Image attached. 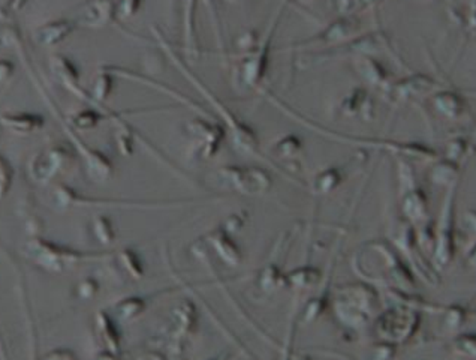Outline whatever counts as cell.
Instances as JSON below:
<instances>
[{
  "instance_id": "obj_1",
  "label": "cell",
  "mask_w": 476,
  "mask_h": 360,
  "mask_svg": "<svg viewBox=\"0 0 476 360\" xmlns=\"http://www.w3.org/2000/svg\"><path fill=\"white\" fill-rule=\"evenodd\" d=\"M0 48L13 50L19 56L20 62H21V65H23L24 71H26V74H28L29 79L32 81L33 88L37 89L38 95L41 96L42 101H44L46 108H48V112L53 114L57 123L61 125L62 131L65 132V136L68 137L71 146L74 147L75 152L79 155V159L81 161L84 170H86L88 178L92 182L99 183V185L110 182L114 178V163L102 150L90 147L79 136V132L71 127L70 123H68V119L63 117L56 103L53 101L50 94L42 86L41 77L38 74L37 68L30 62V57H29V53L26 50V46H24V39L21 37V32H20L19 28H15L13 24H5V26L0 28Z\"/></svg>"
},
{
  "instance_id": "obj_2",
  "label": "cell",
  "mask_w": 476,
  "mask_h": 360,
  "mask_svg": "<svg viewBox=\"0 0 476 360\" xmlns=\"http://www.w3.org/2000/svg\"><path fill=\"white\" fill-rule=\"evenodd\" d=\"M152 35L154 43L161 47L165 57L171 62V65L189 81L190 85L194 86L195 90L203 96V99H205V103L210 107V113L218 117L219 123H222L223 128L227 130L228 138L231 141V146L237 154L243 155L246 158L263 161L265 164L270 165L271 169L276 170L279 174H282L283 178L291 179L288 172L274 164L271 159L263 156L261 147H259L258 136H256L254 128L247 125L245 121H241L240 117L237 116L231 108L225 105L219 99L218 95L213 94V90L210 89L203 80L195 74L194 71L190 70L186 61L179 57L176 48L168 43L167 38L163 37V33L157 28H152Z\"/></svg>"
},
{
  "instance_id": "obj_3",
  "label": "cell",
  "mask_w": 476,
  "mask_h": 360,
  "mask_svg": "<svg viewBox=\"0 0 476 360\" xmlns=\"http://www.w3.org/2000/svg\"><path fill=\"white\" fill-rule=\"evenodd\" d=\"M46 202L54 211L70 212L74 209H121V211H165L189 206L195 198L185 200H137V198H104L86 196L66 183H51Z\"/></svg>"
},
{
  "instance_id": "obj_4",
  "label": "cell",
  "mask_w": 476,
  "mask_h": 360,
  "mask_svg": "<svg viewBox=\"0 0 476 360\" xmlns=\"http://www.w3.org/2000/svg\"><path fill=\"white\" fill-rule=\"evenodd\" d=\"M354 271L372 284L405 290L412 286V275L397 251L384 240L364 245L354 257Z\"/></svg>"
},
{
  "instance_id": "obj_5",
  "label": "cell",
  "mask_w": 476,
  "mask_h": 360,
  "mask_svg": "<svg viewBox=\"0 0 476 360\" xmlns=\"http://www.w3.org/2000/svg\"><path fill=\"white\" fill-rule=\"evenodd\" d=\"M21 254L38 269L53 275H62L84 264L104 262L108 251H81L37 234L24 242Z\"/></svg>"
},
{
  "instance_id": "obj_6",
  "label": "cell",
  "mask_w": 476,
  "mask_h": 360,
  "mask_svg": "<svg viewBox=\"0 0 476 360\" xmlns=\"http://www.w3.org/2000/svg\"><path fill=\"white\" fill-rule=\"evenodd\" d=\"M285 2L280 4L276 13L271 15L267 28L263 35H259L249 48L240 50L238 59L232 68V77L234 85L247 92H263V81L267 77V71L270 65V54H271V46H273L274 35L279 28V21L283 14Z\"/></svg>"
},
{
  "instance_id": "obj_7",
  "label": "cell",
  "mask_w": 476,
  "mask_h": 360,
  "mask_svg": "<svg viewBox=\"0 0 476 360\" xmlns=\"http://www.w3.org/2000/svg\"><path fill=\"white\" fill-rule=\"evenodd\" d=\"M331 304L338 323L345 328L361 329L378 313L380 296L372 284L349 282L338 287Z\"/></svg>"
},
{
  "instance_id": "obj_8",
  "label": "cell",
  "mask_w": 476,
  "mask_h": 360,
  "mask_svg": "<svg viewBox=\"0 0 476 360\" xmlns=\"http://www.w3.org/2000/svg\"><path fill=\"white\" fill-rule=\"evenodd\" d=\"M199 313L192 299H183L168 314L167 323L157 335V342L167 348L168 360H181L188 344L198 331Z\"/></svg>"
},
{
  "instance_id": "obj_9",
  "label": "cell",
  "mask_w": 476,
  "mask_h": 360,
  "mask_svg": "<svg viewBox=\"0 0 476 360\" xmlns=\"http://www.w3.org/2000/svg\"><path fill=\"white\" fill-rule=\"evenodd\" d=\"M207 180L216 189L246 197L265 196L273 188V174L267 167L223 165L208 174Z\"/></svg>"
},
{
  "instance_id": "obj_10",
  "label": "cell",
  "mask_w": 476,
  "mask_h": 360,
  "mask_svg": "<svg viewBox=\"0 0 476 360\" xmlns=\"http://www.w3.org/2000/svg\"><path fill=\"white\" fill-rule=\"evenodd\" d=\"M79 159L71 143H56L38 150L28 163V174L32 182L41 187H50L61 174L74 167Z\"/></svg>"
},
{
  "instance_id": "obj_11",
  "label": "cell",
  "mask_w": 476,
  "mask_h": 360,
  "mask_svg": "<svg viewBox=\"0 0 476 360\" xmlns=\"http://www.w3.org/2000/svg\"><path fill=\"white\" fill-rule=\"evenodd\" d=\"M188 155L195 161L213 159L227 140V130L212 117L196 116L183 128Z\"/></svg>"
},
{
  "instance_id": "obj_12",
  "label": "cell",
  "mask_w": 476,
  "mask_h": 360,
  "mask_svg": "<svg viewBox=\"0 0 476 360\" xmlns=\"http://www.w3.org/2000/svg\"><path fill=\"white\" fill-rule=\"evenodd\" d=\"M420 314L409 305H398L378 314L375 333L380 341L389 346H400L409 341L420 328Z\"/></svg>"
},
{
  "instance_id": "obj_13",
  "label": "cell",
  "mask_w": 476,
  "mask_h": 360,
  "mask_svg": "<svg viewBox=\"0 0 476 360\" xmlns=\"http://www.w3.org/2000/svg\"><path fill=\"white\" fill-rule=\"evenodd\" d=\"M358 24L360 21L354 17H342L329 24L324 30H321L313 37L291 44L288 50L296 53H312L338 47L356 38L354 35L358 32Z\"/></svg>"
},
{
  "instance_id": "obj_14",
  "label": "cell",
  "mask_w": 476,
  "mask_h": 360,
  "mask_svg": "<svg viewBox=\"0 0 476 360\" xmlns=\"http://www.w3.org/2000/svg\"><path fill=\"white\" fill-rule=\"evenodd\" d=\"M102 263H107L113 273L121 281L137 282L144 278V260L138 251L130 247L108 251V255Z\"/></svg>"
},
{
  "instance_id": "obj_15",
  "label": "cell",
  "mask_w": 476,
  "mask_h": 360,
  "mask_svg": "<svg viewBox=\"0 0 476 360\" xmlns=\"http://www.w3.org/2000/svg\"><path fill=\"white\" fill-rule=\"evenodd\" d=\"M203 242L213 249L216 255L228 266L238 267L243 263V249L225 225L210 230L204 236Z\"/></svg>"
},
{
  "instance_id": "obj_16",
  "label": "cell",
  "mask_w": 476,
  "mask_h": 360,
  "mask_svg": "<svg viewBox=\"0 0 476 360\" xmlns=\"http://www.w3.org/2000/svg\"><path fill=\"white\" fill-rule=\"evenodd\" d=\"M180 4L183 52L188 59L196 62L203 54L198 28H196V10H198L199 0H180Z\"/></svg>"
},
{
  "instance_id": "obj_17",
  "label": "cell",
  "mask_w": 476,
  "mask_h": 360,
  "mask_svg": "<svg viewBox=\"0 0 476 360\" xmlns=\"http://www.w3.org/2000/svg\"><path fill=\"white\" fill-rule=\"evenodd\" d=\"M117 0H88L77 14L75 23L84 28L99 29L117 20Z\"/></svg>"
},
{
  "instance_id": "obj_18",
  "label": "cell",
  "mask_w": 476,
  "mask_h": 360,
  "mask_svg": "<svg viewBox=\"0 0 476 360\" xmlns=\"http://www.w3.org/2000/svg\"><path fill=\"white\" fill-rule=\"evenodd\" d=\"M95 335L99 341L101 350L112 351L114 355L121 356L123 337L119 322L113 314L104 309H99L95 314Z\"/></svg>"
},
{
  "instance_id": "obj_19",
  "label": "cell",
  "mask_w": 476,
  "mask_h": 360,
  "mask_svg": "<svg viewBox=\"0 0 476 360\" xmlns=\"http://www.w3.org/2000/svg\"><path fill=\"white\" fill-rule=\"evenodd\" d=\"M0 125L2 128H5L6 131L17 134V136H32L44 128L46 117L38 114V113H4L0 116Z\"/></svg>"
},
{
  "instance_id": "obj_20",
  "label": "cell",
  "mask_w": 476,
  "mask_h": 360,
  "mask_svg": "<svg viewBox=\"0 0 476 360\" xmlns=\"http://www.w3.org/2000/svg\"><path fill=\"white\" fill-rule=\"evenodd\" d=\"M79 24L75 20H54L46 21L35 30V41L41 47H56L77 30Z\"/></svg>"
},
{
  "instance_id": "obj_21",
  "label": "cell",
  "mask_w": 476,
  "mask_h": 360,
  "mask_svg": "<svg viewBox=\"0 0 476 360\" xmlns=\"http://www.w3.org/2000/svg\"><path fill=\"white\" fill-rule=\"evenodd\" d=\"M279 249H280V240H278V245L274 248L273 260H269L261 267L258 278H256V286H258L259 290L263 291V295H274L279 290L285 289L287 273L279 264Z\"/></svg>"
},
{
  "instance_id": "obj_22",
  "label": "cell",
  "mask_w": 476,
  "mask_h": 360,
  "mask_svg": "<svg viewBox=\"0 0 476 360\" xmlns=\"http://www.w3.org/2000/svg\"><path fill=\"white\" fill-rule=\"evenodd\" d=\"M322 280L324 276L320 267L305 264V266L296 267L291 272H288L285 289L294 291L296 295H305L309 291L316 290V287L320 286Z\"/></svg>"
},
{
  "instance_id": "obj_23",
  "label": "cell",
  "mask_w": 476,
  "mask_h": 360,
  "mask_svg": "<svg viewBox=\"0 0 476 360\" xmlns=\"http://www.w3.org/2000/svg\"><path fill=\"white\" fill-rule=\"evenodd\" d=\"M50 68L53 74L56 75L57 80L61 81L62 86L65 88L70 94H72L77 88H79V70L75 65L72 59L56 53L50 59Z\"/></svg>"
},
{
  "instance_id": "obj_24",
  "label": "cell",
  "mask_w": 476,
  "mask_h": 360,
  "mask_svg": "<svg viewBox=\"0 0 476 360\" xmlns=\"http://www.w3.org/2000/svg\"><path fill=\"white\" fill-rule=\"evenodd\" d=\"M146 309H147L146 296H126L113 305V315L119 323H132L146 313Z\"/></svg>"
},
{
  "instance_id": "obj_25",
  "label": "cell",
  "mask_w": 476,
  "mask_h": 360,
  "mask_svg": "<svg viewBox=\"0 0 476 360\" xmlns=\"http://www.w3.org/2000/svg\"><path fill=\"white\" fill-rule=\"evenodd\" d=\"M273 154L276 158L285 163V165L300 164L303 154H305V145L300 137L296 134H288L279 138L273 146Z\"/></svg>"
},
{
  "instance_id": "obj_26",
  "label": "cell",
  "mask_w": 476,
  "mask_h": 360,
  "mask_svg": "<svg viewBox=\"0 0 476 360\" xmlns=\"http://www.w3.org/2000/svg\"><path fill=\"white\" fill-rule=\"evenodd\" d=\"M345 173L338 167H327L314 174L309 189L314 196H327L330 192L336 191L342 185Z\"/></svg>"
},
{
  "instance_id": "obj_27",
  "label": "cell",
  "mask_w": 476,
  "mask_h": 360,
  "mask_svg": "<svg viewBox=\"0 0 476 360\" xmlns=\"http://www.w3.org/2000/svg\"><path fill=\"white\" fill-rule=\"evenodd\" d=\"M104 110H105V105L84 108V110H79L72 116L68 117V123L77 132L92 131L102 121H107Z\"/></svg>"
},
{
  "instance_id": "obj_28",
  "label": "cell",
  "mask_w": 476,
  "mask_h": 360,
  "mask_svg": "<svg viewBox=\"0 0 476 360\" xmlns=\"http://www.w3.org/2000/svg\"><path fill=\"white\" fill-rule=\"evenodd\" d=\"M90 230H92L93 238L96 239L97 242L104 247H110L116 242V227H114V222L110 216H95L90 222Z\"/></svg>"
},
{
  "instance_id": "obj_29",
  "label": "cell",
  "mask_w": 476,
  "mask_h": 360,
  "mask_svg": "<svg viewBox=\"0 0 476 360\" xmlns=\"http://www.w3.org/2000/svg\"><path fill=\"white\" fill-rule=\"evenodd\" d=\"M365 110H369V112L372 110V103L363 89L354 90L340 104V112H342L343 116H364Z\"/></svg>"
},
{
  "instance_id": "obj_30",
  "label": "cell",
  "mask_w": 476,
  "mask_h": 360,
  "mask_svg": "<svg viewBox=\"0 0 476 360\" xmlns=\"http://www.w3.org/2000/svg\"><path fill=\"white\" fill-rule=\"evenodd\" d=\"M356 71L363 79L370 83V85L382 86L385 85V80H387V74L380 63L375 61V59H369V57H361L356 62Z\"/></svg>"
},
{
  "instance_id": "obj_31",
  "label": "cell",
  "mask_w": 476,
  "mask_h": 360,
  "mask_svg": "<svg viewBox=\"0 0 476 360\" xmlns=\"http://www.w3.org/2000/svg\"><path fill=\"white\" fill-rule=\"evenodd\" d=\"M403 213L412 221H421L424 218L427 212L426 197L421 194V191H411L403 200Z\"/></svg>"
},
{
  "instance_id": "obj_32",
  "label": "cell",
  "mask_w": 476,
  "mask_h": 360,
  "mask_svg": "<svg viewBox=\"0 0 476 360\" xmlns=\"http://www.w3.org/2000/svg\"><path fill=\"white\" fill-rule=\"evenodd\" d=\"M15 170L10 161L0 155V202L6 198L14 183Z\"/></svg>"
},
{
  "instance_id": "obj_33",
  "label": "cell",
  "mask_w": 476,
  "mask_h": 360,
  "mask_svg": "<svg viewBox=\"0 0 476 360\" xmlns=\"http://www.w3.org/2000/svg\"><path fill=\"white\" fill-rule=\"evenodd\" d=\"M97 293H99V281L96 278H83L77 282L75 286V296L79 297V300H92L93 297H96Z\"/></svg>"
},
{
  "instance_id": "obj_34",
  "label": "cell",
  "mask_w": 476,
  "mask_h": 360,
  "mask_svg": "<svg viewBox=\"0 0 476 360\" xmlns=\"http://www.w3.org/2000/svg\"><path fill=\"white\" fill-rule=\"evenodd\" d=\"M143 5V0H117V20L126 21L134 19Z\"/></svg>"
},
{
  "instance_id": "obj_35",
  "label": "cell",
  "mask_w": 476,
  "mask_h": 360,
  "mask_svg": "<svg viewBox=\"0 0 476 360\" xmlns=\"http://www.w3.org/2000/svg\"><path fill=\"white\" fill-rule=\"evenodd\" d=\"M454 348L460 353V355L471 356L476 357V335H463L458 338Z\"/></svg>"
},
{
  "instance_id": "obj_36",
  "label": "cell",
  "mask_w": 476,
  "mask_h": 360,
  "mask_svg": "<svg viewBox=\"0 0 476 360\" xmlns=\"http://www.w3.org/2000/svg\"><path fill=\"white\" fill-rule=\"evenodd\" d=\"M41 360H81L79 356L71 348H65V347H59L54 350L48 351L46 355L42 356Z\"/></svg>"
},
{
  "instance_id": "obj_37",
  "label": "cell",
  "mask_w": 476,
  "mask_h": 360,
  "mask_svg": "<svg viewBox=\"0 0 476 360\" xmlns=\"http://www.w3.org/2000/svg\"><path fill=\"white\" fill-rule=\"evenodd\" d=\"M292 341H294V323H291V328L288 329L287 338H285V342H283L282 351H280L279 360H294Z\"/></svg>"
},
{
  "instance_id": "obj_38",
  "label": "cell",
  "mask_w": 476,
  "mask_h": 360,
  "mask_svg": "<svg viewBox=\"0 0 476 360\" xmlns=\"http://www.w3.org/2000/svg\"><path fill=\"white\" fill-rule=\"evenodd\" d=\"M30 0H10L5 6H4V13L0 14L2 19H8L11 15L17 14L23 10L24 6L28 5Z\"/></svg>"
},
{
  "instance_id": "obj_39",
  "label": "cell",
  "mask_w": 476,
  "mask_h": 360,
  "mask_svg": "<svg viewBox=\"0 0 476 360\" xmlns=\"http://www.w3.org/2000/svg\"><path fill=\"white\" fill-rule=\"evenodd\" d=\"M15 63L10 59H0V85L6 83L14 75Z\"/></svg>"
},
{
  "instance_id": "obj_40",
  "label": "cell",
  "mask_w": 476,
  "mask_h": 360,
  "mask_svg": "<svg viewBox=\"0 0 476 360\" xmlns=\"http://www.w3.org/2000/svg\"><path fill=\"white\" fill-rule=\"evenodd\" d=\"M246 213H243V212H238V213H234V215H230V218H228L227 224H225V227H227L231 233H236V231H238V230L243 229L246 224Z\"/></svg>"
},
{
  "instance_id": "obj_41",
  "label": "cell",
  "mask_w": 476,
  "mask_h": 360,
  "mask_svg": "<svg viewBox=\"0 0 476 360\" xmlns=\"http://www.w3.org/2000/svg\"><path fill=\"white\" fill-rule=\"evenodd\" d=\"M356 0H334V5H336V10L340 13V14H347L349 11L355 6Z\"/></svg>"
},
{
  "instance_id": "obj_42",
  "label": "cell",
  "mask_w": 476,
  "mask_h": 360,
  "mask_svg": "<svg viewBox=\"0 0 476 360\" xmlns=\"http://www.w3.org/2000/svg\"><path fill=\"white\" fill-rule=\"evenodd\" d=\"M137 360H168L165 353H161V351H150L147 355L139 356Z\"/></svg>"
},
{
  "instance_id": "obj_43",
  "label": "cell",
  "mask_w": 476,
  "mask_h": 360,
  "mask_svg": "<svg viewBox=\"0 0 476 360\" xmlns=\"http://www.w3.org/2000/svg\"><path fill=\"white\" fill-rule=\"evenodd\" d=\"M121 356L114 355L112 351L99 350L95 360H121Z\"/></svg>"
},
{
  "instance_id": "obj_44",
  "label": "cell",
  "mask_w": 476,
  "mask_h": 360,
  "mask_svg": "<svg viewBox=\"0 0 476 360\" xmlns=\"http://www.w3.org/2000/svg\"><path fill=\"white\" fill-rule=\"evenodd\" d=\"M384 0H356L355 6H361V8H369V6H375Z\"/></svg>"
},
{
  "instance_id": "obj_45",
  "label": "cell",
  "mask_w": 476,
  "mask_h": 360,
  "mask_svg": "<svg viewBox=\"0 0 476 360\" xmlns=\"http://www.w3.org/2000/svg\"><path fill=\"white\" fill-rule=\"evenodd\" d=\"M228 359H231V357H230V356H227V355H219V356H216V357H212V359H208V360H228Z\"/></svg>"
},
{
  "instance_id": "obj_46",
  "label": "cell",
  "mask_w": 476,
  "mask_h": 360,
  "mask_svg": "<svg viewBox=\"0 0 476 360\" xmlns=\"http://www.w3.org/2000/svg\"><path fill=\"white\" fill-rule=\"evenodd\" d=\"M287 2H296V4H305V2H310V0H287Z\"/></svg>"
},
{
  "instance_id": "obj_47",
  "label": "cell",
  "mask_w": 476,
  "mask_h": 360,
  "mask_svg": "<svg viewBox=\"0 0 476 360\" xmlns=\"http://www.w3.org/2000/svg\"><path fill=\"white\" fill-rule=\"evenodd\" d=\"M225 2H228V4H238L241 0H225Z\"/></svg>"
}]
</instances>
